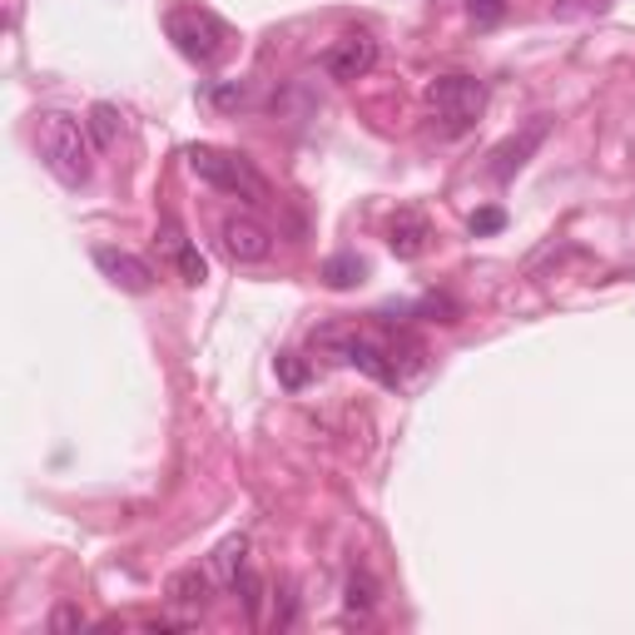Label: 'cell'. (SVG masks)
<instances>
[{
  "mask_svg": "<svg viewBox=\"0 0 635 635\" xmlns=\"http://www.w3.org/2000/svg\"><path fill=\"white\" fill-rule=\"evenodd\" d=\"M243 552H249V542H243V536H229V542L214 552V576L224 581V586H234V576L243 571Z\"/></svg>",
  "mask_w": 635,
  "mask_h": 635,
  "instance_id": "obj_15",
  "label": "cell"
},
{
  "mask_svg": "<svg viewBox=\"0 0 635 635\" xmlns=\"http://www.w3.org/2000/svg\"><path fill=\"white\" fill-rule=\"evenodd\" d=\"M318 343L333 347V353L343 357L347 367L367 373L373 383H383V387H397V383H402V367H397L393 347L373 343V337H363V333H318Z\"/></svg>",
  "mask_w": 635,
  "mask_h": 635,
  "instance_id": "obj_5",
  "label": "cell"
},
{
  "mask_svg": "<svg viewBox=\"0 0 635 635\" xmlns=\"http://www.w3.org/2000/svg\"><path fill=\"white\" fill-rule=\"evenodd\" d=\"M427 110L447 124V134H467L486 110V84L472 75H437L427 84Z\"/></svg>",
  "mask_w": 635,
  "mask_h": 635,
  "instance_id": "obj_4",
  "label": "cell"
},
{
  "mask_svg": "<svg viewBox=\"0 0 635 635\" xmlns=\"http://www.w3.org/2000/svg\"><path fill=\"white\" fill-rule=\"evenodd\" d=\"M50 631L56 635H65V631H84V616L75 606H70V601H60L56 611H50Z\"/></svg>",
  "mask_w": 635,
  "mask_h": 635,
  "instance_id": "obj_18",
  "label": "cell"
},
{
  "mask_svg": "<svg viewBox=\"0 0 635 635\" xmlns=\"http://www.w3.org/2000/svg\"><path fill=\"white\" fill-rule=\"evenodd\" d=\"M84 124H90V140L100 144V150H110V144L120 140V110H114V104H94Z\"/></svg>",
  "mask_w": 635,
  "mask_h": 635,
  "instance_id": "obj_14",
  "label": "cell"
},
{
  "mask_svg": "<svg viewBox=\"0 0 635 635\" xmlns=\"http://www.w3.org/2000/svg\"><path fill=\"white\" fill-rule=\"evenodd\" d=\"M234 100H243V84H219L214 90V104H234Z\"/></svg>",
  "mask_w": 635,
  "mask_h": 635,
  "instance_id": "obj_23",
  "label": "cell"
},
{
  "mask_svg": "<svg viewBox=\"0 0 635 635\" xmlns=\"http://www.w3.org/2000/svg\"><path fill=\"white\" fill-rule=\"evenodd\" d=\"M174 269H179V279H184V283H194V289L209 279V263H204V253H199L194 243H184V249L174 253Z\"/></svg>",
  "mask_w": 635,
  "mask_h": 635,
  "instance_id": "obj_16",
  "label": "cell"
},
{
  "mask_svg": "<svg viewBox=\"0 0 635 635\" xmlns=\"http://www.w3.org/2000/svg\"><path fill=\"white\" fill-rule=\"evenodd\" d=\"M506 10V0H472V20L476 26H496Z\"/></svg>",
  "mask_w": 635,
  "mask_h": 635,
  "instance_id": "obj_19",
  "label": "cell"
},
{
  "mask_svg": "<svg viewBox=\"0 0 635 635\" xmlns=\"http://www.w3.org/2000/svg\"><path fill=\"white\" fill-rule=\"evenodd\" d=\"M343 606H347V616H373L377 611V581L367 576V571H353V576H347Z\"/></svg>",
  "mask_w": 635,
  "mask_h": 635,
  "instance_id": "obj_12",
  "label": "cell"
},
{
  "mask_svg": "<svg viewBox=\"0 0 635 635\" xmlns=\"http://www.w3.org/2000/svg\"><path fill=\"white\" fill-rule=\"evenodd\" d=\"M546 130H552V120H546V114H536V120L526 124L522 134H512L506 144H496V150H492V179H502V184H506V179H512L516 169H522L526 159H532L536 144L546 140Z\"/></svg>",
  "mask_w": 635,
  "mask_h": 635,
  "instance_id": "obj_9",
  "label": "cell"
},
{
  "mask_svg": "<svg viewBox=\"0 0 635 635\" xmlns=\"http://www.w3.org/2000/svg\"><path fill=\"white\" fill-rule=\"evenodd\" d=\"M189 169H194L204 184H214L219 194H234L243 204H263V199H269V184H263L259 169L243 154L214 150V144H194V150H189Z\"/></svg>",
  "mask_w": 635,
  "mask_h": 635,
  "instance_id": "obj_2",
  "label": "cell"
},
{
  "mask_svg": "<svg viewBox=\"0 0 635 635\" xmlns=\"http://www.w3.org/2000/svg\"><path fill=\"white\" fill-rule=\"evenodd\" d=\"M234 591L243 596V611H249V616H259V606H263V586H259V576H253L249 566H243L239 576H234Z\"/></svg>",
  "mask_w": 635,
  "mask_h": 635,
  "instance_id": "obj_17",
  "label": "cell"
},
{
  "mask_svg": "<svg viewBox=\"0 0 635 635\" xmlns=\"http://www.w3.org/2000/svg\"><path fill=\"white\" fill-rule=\"evenodd\" d=\"M323 283H327V289H353V283H363V259H353V253L327 259L323 263Z\"/></svg>",
  "mask_w": 635,
  "mask_h": 635,
  "instance_id": "obj_13",
  "label": "cell"
},
{
  "mask_svg": "<svg viewBox=\"0 0 635 635\" xmlns=\"http://www.w3.org/2000/svg\"><path fill=\"white\" fill-rule=\"evenodd\" d=\"M502 224H506L502 209H482V214H472V234H496Z\"/></svg>",
  "mask_w": 635,
  "mask_h": 635,
  "instance_id": "obj_20",
  "label": "cell"
},
{
  "mask_svg": "<svg viewBox=\"0 0 635 635\" xmlns=\"http://www.w3.org/2000/svg\"><path fill=\"white\" fill-rule=\"evenodd\" d=\"M427 243H432V229H427V219L417 214V209H397V219L387 224V249L397 253V259H422L427 253Z\"/></svg>",
  "mask_w": 635,
  "mask_h": 635,
  "instance_id": "obj_10",
  "label": "cell"
},
{
  "mask_svg": "<svg viewBox=\"0 0 635 635\" xmlns=\"http://www.w3.org/2000/svg\"><path fill=\"white\" fill-rule=\"evenodd\" d=\"M279 377H283V383H289V387H303V377H309V367H303V363H293V357H279Z\"/></svg>",
  "mask_w": 635,
  "mask_h": 635,
  "instance_id": "obj_21",
  "label": "cell"
},
{
  "mask_svg": "<svg viewBox=\"0 0 635 635\" xmlns=\"http://www.w3.org/2000/svg\"><path fill=\"white\" fill-rule=\"evenodd\" d=\"M164 596H169V606H184V611H204L209 601H214V576L209 571H199V566H189V571H174L169 576V586H164Z\"/></svg>",
  "mask_w": 635,
  "mask_h": 635,
  "instance_id": "obj_11",
  "label": "cell"
},
{
  "mask_svg": "<svg viewBox=\"0 0 635 635\" xmlns=\"http://www.w3.org/2000/svg\"><path fill=\"white\" fill-rule=\"evenodd\" d=\"M219 234H224V253L234 263H263L273 253V234L249 214H229Z\"/></svg>",
  "mask_w": 635,
  "mask_h": 635,
  "instance_id": "obj_7",
  "label": "cell"
},
{
  "mask_svg": "<svg viewBox=\"0 0 635 635\" xmlns=\"http://www.w3.org/2000/svg\"><path fill=\"white\" fill-rule=\"evenodd\" d=\"M94 269L124 293H150L154 289V269L130 249H110V243H100V249H94Z\"/></svg>",
  "mask_w": 635,
  "mask_h": 635,
  "instance_id": "obj_6",
  "label": "cell"
},
{
  "mask_svg": "<svg viewBox=\"0 0 635 635\" xmlns=\"http://www.w3.org/2000/svg\"><path fill=\"white\" fill-rule=\"evenodd\" d=\"M36 150L46 159V169L60 179V184L80 189L84 179H90L94 169V154H90V134H84L80 120H70V114L60 110H46L36 124Z\"/></svg>",
  "mask_w": 635,
  "mask_h": 635,
  "instance_id": "obj_1",
  "label": "cell"
},
{
  "mask_svg": "<svg viewBox=\"0 0 635 635\" xmlns=\"http://www.w3.org/2000/svg\"><path fill=\"white\" fill-rule=\"evenodd\" d=\"M373 65H377V40L373 36H343L337 46H327V56H323V70L343 84L363 80Z\"/></svg>",
  "mask_w": 635,
  "mask_h": 635,
  "instance_id": "obj_8",
  "label": "cell"
},
{
  "mask_svg": "<svg viewBox=\"0 0 635 635\" xmlns=\"http://www.w3.org/2000/svg\"><path fill=\"white\" fill-rule=\"evenodd\" d=\"M169 40L179 46V56H189L194 65H219L229 50V26L219 16H209V10L199 6H174L169 10Z\"/></svg>",
  "mask_w": 635,
  "mask_h": 635,
  "instance_id": "obj_3",
  "label": "cell"
},
{
  "mask_svg": "<svg viewBox=\"0 0 635 635\" xmlns=\"http://www.w3.org/2000/svg\"><path fill=\"white\" fill-rule=\"evenodd\" d=\"M581 10H611V0H581V6H556V16H581Z\"/></svg>",
  "mask_w": 635,
  "mask_h": 635,
  "instance_id": "obj_22",
  "label": "cell"
}]
</instances>
